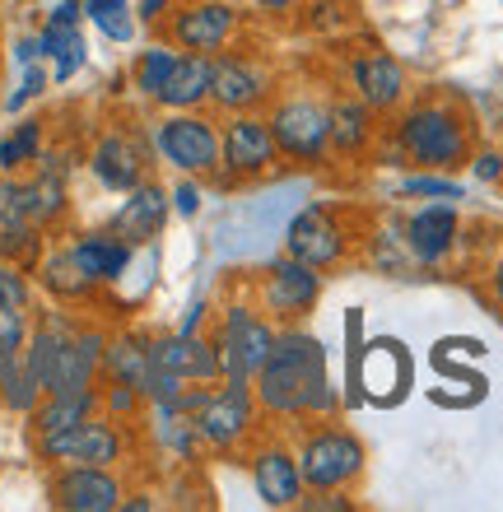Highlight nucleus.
Wrapping results in <instances>:
<instances>
[{
	"label": "nucleus",
	"instance_id": "nucleus-1",
	"mask_svg": "<svg viewBox=\"0 0 503 512\" xmlns=\"http://www.w3.org/2000/svg\"><path fill=\"white\" fill-rule=\"evenodd\" d=\"M261 419H336L340 396L327 373V345L308 326H280L266 364L252 378Z\"/></svg>",
	"mask_w": 503,
	"mask_h": 512
},
{
	"label": "nucleus",
	"instance_id": "nucleus-2",
	"mask_svg": "<svg viewBox=\"0 0 503 512\" xmlns=\"http://www.w3.org/2000/svg\"><path fill=\"white\" fill-rule=\"evenodd\" d=\"M396 159L420 168V173H457L476 154V131L457 103L448 98H424L410 103L392 126Z\"/></svg>",
	"mask_w": 503,
	"mask_h": 512
},
{
	"label": "nucleus",
	"instance_id": "nucleus-3",
	"mask_svg": "<svg viewBox=\"0 0 503 512\" xmlns=\"http://www.w3.org/2000/svg\"><path fill=\"white\" fill-rule=\"evenodd\" d=\"M150 145H154V159L164 168H173V173L201 177V182L219 177V122L205 108L164 112L150 126Z\"/></svg>",
	"mask_w": 503,
	"mask_h": 512
},
{
	"label": "nucleus",
	"instance_id": "nucleus-4",
	"mask_svg": "<svg viewBox=\"0 0 503 512\" xmlns=\"http://www.w3.org/2000/svg\"><path fill=\"white\" fill-rule=\"evenodd\" d=\"M257 424H261V405L252 382H233V378L210 382L201 405L191 410L196 443L210 447V452H238L257 433Z\"/></svg>",
	"mask_w": 503,
	"mask_h": 512
},
{
	"label": "nucleus",
	"instance_id": "nucleus-5",
	"mask_svg": "<svg viewBox=\"0 0 503 512\" xmlns=\"http://www.w3.org/2000/svg\"><path fill=\"white\" fill-rule=\"evenodd\" d=\"M266 122L280 145V159L299 168H322L331 159V103L317 94L271 98Z\"/></svg>",
	"mask_w": 503,
	"mask_h": 512
},
{
	"label": "nucleus",
	"instance_id": "nucleus-6",
	"mask_svg": "<svg viewBox=\"0 0 503 512\" xmlns=\"http://www.w3.org/2000/svg\"><path fill=\"white\" fill-rule=\"evenodd\" d=\"M294 452H299V471L308 489H350L368 466L359 433L340 429L336 419H313Z\"/></svg>",
	"mask_w": 503,
	"mask_h": 512
},
{
	"label": "nucleus",
	"instance_id": "nucleus-7",
	"mask_svg": "<svg viewBox=\"0 0 503 512\" xmlns=\"http://www.w3.org/2000/svg\"><path fill=\"white\" fill-rule=\"evenodd\" d=\"M280 168V145L266 112H233L219 122V187H247Z\"/></svg>",
	"mask_w": 503,
	"mask_h": 512
},
{
	"label": "nucleus",
	"instance_id": "nucleus-8",
	"mask_svg": "<svg viewBox=\"0 0 503 512\" xmlns=\"http://www.w3.org/2000/svg\"><path fill=\"white\" fill-rule=\"evenodd\" d=\"M215 350H219V364H224V378L233 382H252L257 378V368L266 364V354H271L275 336H280V326L257 308V303H229V308L219 312L215 322Z\"/></svg>",
	"mask_w": 503,
	"mask_h": 512
},
{
	"label": "nucleus",
	"instance_id": "nucleus-9",
	"mask_svg": "<svg viewBox=\"0 0 503 512\" xmlns=\"http://www.w3.org/2000/svg\"><path fill=\"white\" fill-rule=\"evenodd\" d=\"M322 303V270L303 266L289 252H280L271 266L257 275V308L275 326H299L308 322Z\"/></svg>",
	"mask_w": 503,
	"mask_h": 512
},
{
	"label": "nucleus",
	"instance_id": "nucleus-10",
	"mask_svg": "<svg viewBox=\"0 0 503 512\" xmlns=\"http://www.w3.org/2000/svg\"><path fill=\"white\" fill-rule=\"evenodd\" d=\"M38 457L47 466H122L126 461V424L98 410L94 419H84L75 429L42 433L33 438Z\"/></svg>",
	"mask_w": 503,
	"mask_h": 512
},
{
	"label": "nucleus",
	"instance_id": "nucleus-11",
	"mask_svg": "<svg viewBox=\"0 0 503 512\" xmlns=\"http://www.w3.org/2000/svg\"><path fill=\"white\" fill-rule=\"evenodd\" d=\"M275 98V75L252 52H215L210 56V108L219 117L233 112H266Z\"/></svg>",
	"mask_w": 503,
	"mask_h": 512
},
{
	"label": "nucleus",
	"instance_id": "nucleus-12",
	"mask_svg": "<svg viewBox=\"0 0 503 512\" xmlns=\"http://www.w3.org/2000/svg\"><path fill=\"white\" fill-rule=\"evenodd\" d=\"M164 28L177 52L215 56L224 47H233L238 28H243V10L233 0H182V5L168 10Z\"/></svg>",
	"mask_w": 503,
	"mask_h": 512
},
{
	"label": "nucleus",
	"instance_id": "nucleus-13",
	"mask_svg": "<svg viewBox=\"0 0 503 512\" xmlns=\"http://www.w3.org/2000/svg\"><path fill=\"white\" fill-rule=\"evenodd\" d=\"M150 168H154V145H150V135L136 131V126H112V131H103L94 140V149H89V173H94V182L103 191H117V196L140 187V182L150 177Z\"/></svg>",
	"mask_w": 503,
	"mask_h": 512
},
{
	"label": "nucleus",
	"instance_id": "nucleus-14",
	"mask_svg": "<svg viewBox=\"0 0 503 512\" xmlns=\"http://www.w3.org/2000/svg\"><path fill=\"white\" fill-rule=\"evenodd\" d=\"M350 229L340 224V215L331 210V205H303L299 215L289 219V229H285V252L294 256V261H303V266H313V270H336L345 256H350Z\"/></svg>",
	"mask_w": 503,
	"mask_h": 512
},
{
	"label": "nucleus",
	"instance_id": "nucleus-15",
	"mask_svg": "<svg viewBox=\"0 0 503 512\" xmlns=\"http://www.w3.org/2000/svg\"><path fill=\"white\" fill-rule=\"evenodd\" d=\"M247 475H252V489H257V499L266 508H299L303 494H308L299 471V452L285 438H266V443L252 447Z\"/></svg>",
	"mask_w": 503,
	"mask_h": 512
},
{
	"label": "nucleus",
	"instance_id": "nucleus-16",
	"mask_svg": "<svg viewBox=\"0 0 503 512\" xmlns=\"http://www.w3.org/2000/svg\"><path fill=\"white\" fill-rule=\"evenodd\" d=\"M47 494H52V508L61 512H117L126 485L117 466H56Z\"/></svg>",
	"mask_w": 503,
	"mask_h": 512
},
{
	"label": "nucleus",
	"instance_id": "nucleus-17",
	"mask_svg": "<svg viewBox=\"0 0 503 512\" xmlns=\"http://www.w3.org/2000/svg\"><path fill=\"white\" fill-rule=\"evenodd\" d=\"M70 210V187H66V163H56L52 154H38L33 173L19 177L14 191V219H28L38 229H56Z\"/></svg>",
	"mask_w": 503,
	"mask_h": 512
},
{
	"label": "nucleus",
	"instance_id": "nucleus-18",
	"mask_svg": "<svg viewBox=\"0 0 503 512\" xmlns=\"http://www.w3.org/2000/svg\"><path fill=\"white\" fill-rule=\"evenodd\" d=\"M168 219H173V201H168V187L164 182H154L145 177L140 187H131L117 205V215H112L108 229L131 247H150L159 233L168 229Z\"/></svg>",
	"mask_w": 503,
	"mask_h": 512
},
{
	"label": "nucleus",
	"instance_id": "nucleus-19",
	"mask_svg": "<svg viewBox=\"0 0 503 512\" xmlns=\"http://www.w3.org/2000/svg\"><path fill=\"white\" fill-rule=\"evenodd\" d=\"M345 80H350V89L364 98V103L378 112V117H382V112H396L401 103H406V94H410L406 66H401L396 56H387V52L350 56V66H345Z\"/></svg>",
	"mask_w": 503,
	"mask_h": 512
},
{
	"label": "nucleus",
	"instance_id": "nucleus-20",
	"mask_svg": "<svg viewBox=\"0 0 503 512\" xmlns=\"http://www.w3.org/2000/svg\"><path fill=\"white\" fill-rule=\"evenodd\" d=\"M150 364L177 373L182 382H219L224 378V364H219L215 336H187V331H173V336H150Z\"/></svg>",
	"mask_w": 503,
	"mask_h": 512
},
{
	"label": "nucleus",
	"instance_id": "nucleus-21",
	"mask_svg": "<svg viewBox=\"0 0 503 512\" xmlns=\"http://www.w3.org/2000/svg\"><path fill=\"white\" fill-rule=\"evenodd\" d=\"M462 238V215H457V205L452 201H434L415 210L406 219V229H401V243L410 247V256L420 261V266H438V261H448V252L457 247Z\"/></svg>",
	"mask_w": 503,
	"mask_h": 512
},
{
	"label": "nucleus",
	"instance_id": "nucleus-22",
	"mask_svg": "<svg viewBox=\"0 0 503 512\" xmlns=\"http://www.w3.org/2000/svg\"><path fill=\"white\" fill-rule=\"evenodd\" d=\"M331 103V159H364L378 140V112L354 89H340Z\"/></svg>",
	"mask_w": 503,
	"mask_h": 512
},
{
	"label": "nucleus",
	"instance_id": "nucleus-23",
	"mask_svg": "<svg viewBox=\"0 0 503 512\" xmlns=\"http://www.w3.org/2000/svg\"><path fill=\"white\" fill-rule=\"evenodd\" d=\"M154 108H159V112L210 108V56L177 52L173 70H168V80L159 84V94H154Z\"/></svg>",
	"mask_w": 503,
	"mask_h": 512
},
{
	"label": "nucleus",
	"instance_id": "nucleus-24",
	"mask_svg": "<svg viewBox=\"0 0 503 512\" xmlns=\"http://www.w3.org/2000/svg\"><path fill=\"white\" fill-rule=\"evenodd\" d=\"M70 256H75L84 275L103 289V284H117L126 275V266H131L136 247L122 243L112 229H98V233H80V238L70 243Z\"/></svg>",
	"mask_w": 503,
	"mask_h": 512
},
{
	"label": "nucleus",
	"instance_id": "nucleus-25",
	"mask_svg": "<svg viewBox=\"0 0 503 512\" xmlns=\"http://www.w3.org/2000/svg\"><path fill=\"white\" fill-rule=\"evenodd\" d=\"M98 410H103L98 387L94 391H52V396H42V401L28 410V424H33V438H42V433L75 429L84 419H94Z\"/></svg>",
	"mask_w": 503,
	"mask_h": 512
},
{
	"label": "nucleus",
	"instance_id": "nucleus-26",
	"mask_svg": "<svg viewBox=\"0 0 503 512\" xmlns=\"http://www.w3.org/2000/svg\"><path fill=\"white\" fill-rule=\"evenodd\" d=\"M38 47H42V61H52V80L56 84H66L70 75L84 66V56H89L80 24H66V19H47L42 33H38Z\"/></svg>",
	"mask_w": 503,
	"mask_h": 512
},
{
	"label": "nucleus",
	"instance_id": "nucleus-27",
	"mask_svg": "<svg viewBox=\"0 0 503 512\" xmlns=\"http://www.w3.org/2000/svg\"><path fill=\"white\" fill-rule=\"evenodd\" d=\"M103 378L145 387V378H150V336H140V331L108 336V350H103Z\"/></svg>",
	"mask_w": 503,
	"mask_h": 512
},
{
	"label": "nucleus",
	"instance_id": "nucleus-28",
	"mask_svg": "<svg viewBox=\"0 0 503 512\" xmlns=\"http://www.w3.org/2000/svg\"><path fill=\"white\" fill-rule=\"evenodd\" d=\"M38 280H42V289H47L52 298H61V303H84V298L98 294V284L80 270V261L70 256V247L42 256V261H38Z\"/></svg>",
	"mask_w": 503,
	"mask_h": 512
},
{
	"label": "nucleus",
	"instance_id": "nucleus-29",
	"mask_svg": "<svg viewBox=\"0 0 503 512\" xmlns=\"http://www.w3.org/2000/svg\"><path fill=\"white\" fill-rule=\"evenodd\" d=\"M42 256H47V229L28 224V219H5L0 224V261H14V266H24L33 275Z\"/></svg>",
	"mask_w": 503,
	"mask_h": 512
},
{
	"label": "nucleus",
	"instance_id": "nucleus-30",
	"mask_svg": "<svg viewBox=\"0 0 503 512\" xmlns=\"http://www.w3.org/2000/svg\"><path fill=\"white\" fill-rule=\"evenodd\" d=\"M38 401H42V387H38V378L28 373L24 354L0 359V410H10V415H28Z\"/></svg>",
	"mask_w": 503,
	"mask_h": 512
},
{
	"label": "nucleus",
	"instance_id": "nucleus-31",
	"mask_svg": "<svg viewBox=\"0 0 503 512\" xmlns=\"http://www.w3.org/2000/svg\"><path fill=\"white\" fill-rule=\"evenodd\" d=\"M42 122L38 117H24V122L14 126L10 135H5V140H0V168H5V173H24V168H33V163H38V154H42Z\"/></svg>",
	"mask_w": 503,
	"mask_h": 512
},
{
	"label": "nucleus",
	"instance_id": "nucleus-32",
	"mask_svg": "<svg viewBox=\"0 0 503 512\" xmlns=\"http://www.w3.org/2000/svg\"><path fill=\"white\" fill-rule=\"evenodd\" d=\"M84 5V19L112 42H131L136 38V5L131 0H80Z\"/></svg>",
	"mask_w": 503,
	"mask_h": 512
},
{
	"label": "nucleus",
	"instance_id": "nucleus-33",
	"mask_svg": "<svg viewBox=\"0 0 503 512\" xmlns=\"http://www.w3.org/2000/svg\"><path fill=\"white\" fill-rule=\"evenodd\" d=\"M173 61H177V47H173V42H154V47H145V52L136 56V66H131V84H136L140 94L154 103V94H159V84L168 80Z\"/></svg>",
	"mask_w": 503,
	"mask_h": 512
},
{
	"label": "nucleus",
	"instance_id": "nucleus-34",
	"mask_svg": "<svg viewBox=\"0 0 503 512\" xmlns=\"http://www.w3.org/2000/svg\"><path fill=\"white\" fill-rule=\"evenodd\" d=\"M98 401H103V415L122 419V424H136L145 410H150V401H145V391L131 387V382H98Z\"/></svg>",
	"mask_w": 503,
	"mask_h": 512
},
{
	"label": "nucleus",
	"instance_id": "nucleus-35",
	"mask_svg": "<svg viewBox=\"0 0 503 512\" xmlns=\"http://www.w3.org/2000/svg\"><path fill=\"white\" fill-rule=\"evenodd\" d=\"M28 331H33V317H28V308H5V303H0V359L24 354Z\"/></svg>",
	"mask_w": 503,
	"mask_h": 512
},
{
	"label": "nucleus",
	"instance_id": "nucleus-36",
	"mask_svg": "<svg viewBox=\"0 0 503 512\" xmlns=\"http://www.w3.org/2000/svg\"><path fill=\"white\" fill-rule=\"evenodd\" d=\"M0 303L5 308H33V280L14 261H0Z\"/></svg>",
	"mask_w": 503,
	"mask_h": 512
},
{
	"label": "nucleus",
	"instance_id": "nucleus-37",
	"mask_svg": "<svg viewBox=\"0 0 503 512\" xmlns=\"http://www.w3.org/2000/svg\"><path fill=\"white\" fill-rule=\"evenodd\" d=\"M406 196H434V201H462V182H452L443 173H424V177H410L401 182Z\"/></svg>",
	"mask_w": 503,
	"mask_h": 512
},
{
	"label": "nucleus",
	"instance_id": "nucleus-38",
	"mask_svg": "<svg viewBox=\"0 0 503 512\" xmlns=\"http://www.w3.org/2000/svg\"><path fill=\"white\" fill-rule=\"evenodd\" d=\"M168 201H173V215H182V219H196L201 215V177H182L177 173V182L168 187Z\"/></svg>",
	"mask_w": 503,
	"mask_h": 512
},
{
	"label": "nucleus",
	"instance_id": "nucleus-39",
	"mask_svg": "<svg viewBox=\"0 0 503 512\" xmlns=\"http://www.w3.org/2000/svg\"><path fill=\"white\" fill-rule=\"evenodd\" d=\"M47 80H52V75H47V66H42V61L24 66V84H19V94H10V112H19L28 98H38L42 89H47Z\"/></svg>",
	"mask_w": 503,
	"mask_h": 512
},
{
	"label": "nucleus",
	"instance_id": "nucleus-40",
	"mask_svg": "<svg viewBox=\"0 0 503 512\" xmlns=\"http://www.w3.org/2000/svg\"><path fill=\"white\" fill-rule=\"evenodd\" d=\"M471 173H476L480 182H499L503 177V154L499 149H476V154H471Z\"/></svg>",
	"mask_w": 503,
	"mask_h": 512
},
{
	"label": "nucleus",
	"instance_id": "nucleus-41",
	"mask_svg": "<svg viewBox=\"0 0 503 512\" xmlns=\"http://www.w3.org/2000/svg\"><path fill=\"white\" fill-rule=\"evenodd\" d=\"M247 10L261 14V19H285V14L299 10V0H247Z\"/></svg>",
	"mask_w": 503,
	"mask_h": 512
},
{
	"label": "nucleus",
	"instance_id": "nucleus-42",
	"mask_svg": "<svg viewBox=\"0 0 503 512\" xmlns=\"http://www.w3.org/2000/svg\"><path fill=\"white\" fill-rule=\"evenodd\" d=\"M14 191H19V177L0 168V224H5V219H14Z\"/></svg>",
	"mask_w": 503,
	"mask_h": 512
},
{
	"label": "nucleus",
	"instance_id": "nucleus-43",
	"mask_svg": "<svg viewBox=\"0 0 503 512\" xmlns=\"http://www.w3.org/2000/svg\"><path fill=\"white\" fill-rule=\"evenodd\" d=\"M168 10H173V0H140L136 19H140V24H164Z\"/></svg>",
	"mask_w": 503,
	"mask_h": 512
},
{
	"label": "nucleus",
	"instance_id": "nucleus-44",
	"mask_svg": "<svg viewBox=\"0 0 503 512\" xmlns=\"http://www.w3.org/2000/svg\"><path fill=\"white\" fill-rule=\"evenodd\" d=\"M14 61H19V66H33V61H42L38 38H19V42H14Z\"/></svg>",
	"mask_w": 503,
	"mask_h": 512
},
{
	"label": "nucleus",
	"instance_id": "nucleus-45",
	"mask_svg": "<svg viewBox=\"0 0 503 512\" xmlns=\"http://www.w3.org/2000/svg\"><path fill=\"white\" fill-rule=\"evenodd\" d=\"M154 508V499H150V494H126V499H122V508H117V512H150Z\"/></svg>",
	"mask_w": 503,
	"mask_h": 512
},
{
	"label": "nucleus",
	"instance_id": "nucleus-46",
	"mask_svg": "<svg viewBox=\"0 0 503 512\" xmlns=\"http://www.w3.org/2000/svg\"><path fill=\"white\" fill-rule=\"evenodd\" d=\"M490 294H494V303L503 308V261H494V270H490Z\"/></svg>",
	"mask_w": 503,
	"mask_h": 512
},
{
	"label": "nucleus",
	"instance_id": "nucleus-47",
	"mask_svg": "<svg viewBox=\"0 0 503 512\" xmlns=\"http://www.w3.org/2000/svg\"><path fill=\"white\" fill-rule=\"evenodd\" d=\"M0 52H5V38H0Z\"/></svg>",
	"mask_w": 503,
	"mask_h": 512
}]
</instances>
